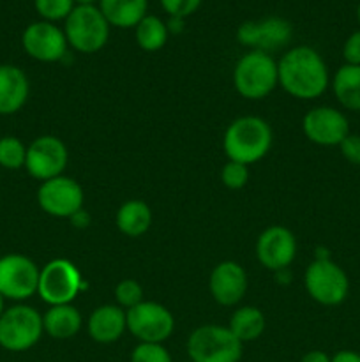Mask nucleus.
<instances>
[{
	"label": "nucleus",
	"mask_w": 360,
	"mask_h": 362,
	"mask_svg": "<svg viewBox=\"0 0 360 362\" xmlns=\"http://www.w3.org/2000/svg\"><path fill=\"white\" fill-rule=\"evenodd\" d=\"M279 83L296 99H316L327 90L328 69L316 49L296 46L281 57L277 64Z\"/></svg>",
	"instance_id": "1"
},
{
	"label": "nucleus",
	"mask_w": 360,
	"mask_h": 362,
	"mask_svg": "<svg viewBox=\"0 0 360 362\" xmlns=\"http://www.w3.org/2000/svg\"><path fill=\"white\" fill-rule=\"evenodd\" d=\"M222 147L229 161L249 166L268 154L272 147V129L260 117H240L226 129Z\"/></svg>",
	"instance_id": "2"
},
{
	"label": "nucleus",
	"mask_w": 360,
	"mask_h": 362,
	"mask_svg": "<svg viewBox=\"0 0 360 362\" xmlns=\"http://www.w3.org/2000/svg\"><path fill=\"white\" fill-rule=\"evenodd\" d=\"M277 62L268 53L253 52L242 57L233 69V85L246 99H263L277 87Z\"/></svg>",
	"instance_id": "3"
},
{
	"label": "nucleus",
	"mask_w": 360,
	"mask_h": 362,
	"mask_svg": "<svg viewBox=\"0 0 360 362\" xmlns=\"http://www.w3.org/2000/svg\"><path fill=\"white\" fill-rule=\"evenodd\" d=\"M187 354L191 362H239L242 343L228 327L201 325L187 339Z\"/></svg>",
	"instance_id": "4"
},
{
	"label": "nucleus",
	"mask_w": 360,
	"mask_h": 362,
	"mask_svg": "<svg viewBox=\"0 0 360 362\" xmlns=\"http://www.w3.org/2000/svg\"><path fill=\"white\" fill-rule=\"evenodd\" d=\"M67 42L81 53H95L108 42L109 23L95 6H76L66 18Z\"/></svg>",
	"instance_id": "5"
},
{
	"label": "nucleus",
	"mask_w": 360,
	"mask_h": 362,
	"mask_svg": "<svg viewBox=\"0 0 360 362\" xmlns=\"http://www.w3.org/2000/svg\"><path fill=\"white\" fill-rule=\"evenodd\" d=\"M304 283L307 293L323 306H337L349 292L348 276L328 255H318L316 260L307 267Z\"/></svg>",
	"instance_id": "6"
},
{
	"label": "nucleus",
	"mask_w": 360,
	"mask_h": 362,
	"mask_svg": "<svg viewBox=\"0 0 360 362\" xmlns=\"http://www.w3.org/2000/svg\"><path fill=\"white\" fill-rule=\"evenodd\" d=\"M42 317L30 306L18 304L0 317V346L9 352L30 350L41 339Z\"/></svg>",
	"instance_id": "7"
},
{
	"label": "nucleus",
	"mask_w": 360,
	"mask_h": 362,
	"mask_svg": "<svg viewBox=\"0 0 360 362\" xmlns=\"http://www.w3.org/2000/svg\"><path fill=\"white\" fill-rule=\"evenodd\" d=\"M83 286L80 271L73 262L55 258L41 269L37 293L49 306L71 304Z\"/></svg>",
	"instance_id": "8"
},
{
	"label": "nucleus",
	"mask_w": 360,
	"mask_h": 362,
	"mask_svg": "<svg viewBox=\"0 0 360 362\" xmlns=\"http://www.w3.org/2000/svg\"><path fill=\"white\" fill-rule=\"evenodd\" d=\"M127 331L140 343H162L172 336L175 320L168 308L159 303H140L126 311Z\"/></svg>",
	"instance_id": "9"
},
{
	"label": "nucleus",
	"mask_w": 360,
	"mask_h": 362,
	"mask_svg": "<svg viewBox=\"0 0 360 362\" xmlns=\"http://www.w3.org/2000/svg\"><path fill=\"white\" fill-rule=\"evenodd\" d=\"M41 271L23 255H6L0 258V296L4 299L25 300L37 293Z\"/></svg>",
	"instance_id": "10"
},
{
	"label": "nucleus",
	"mask_w": 360,
	"mask_h": 362,
	"mask_svg": "<svg viewBox=\"0 0 360 362\" xmlns=\"http://www.w3.org/2000/svg\"><path fill=\"white\" fill-rule=\"evenodd\" d=\"M69 161V152L60 138L46 134L39 136L27 147L25 168L34 179L49 180L62 175Z\"/></svg>",
	"instance_id": "11"
},
{
	"label": "nucleus",
	"mask_w": 360,
	"mask_h": 362,
	"mask_svg": "<svg viewBox=\"0 0 360 362\" xmlns=\"http://www.w3.org/2000/svg\"><path fill=\"white\" fill-rule=\"evenodd\" d=\"M37 202L46 214L71 219L83 209V189L74 179L60 175L41 184Z\"/></svg>",
	"instance_id": "12"
},
{
	"label": "nucleus",
	"mask_w": 360,
	"mask_h": 362,
	"mask_svg": "<svg viewBox=\"0 0 360 362\" xmlns=\"http://www.w3.org/2000/svg\"><path fill=\"white\" fill-rule=\"evenodd\" d=\"M292 34V25L275 16L263 21H246L236 30V37L244 46H249L253 52H263L268 55L270 52L288 45Z\"/></svg>",
	"instance_id": "13"
},
{
	"label": "nucleus",
	"mask_w": 360,
	"mask_h": 362,
	"mask_svg": "<svg viewBox=\"0 0 360 362\" xmlns=\"http://www.w3.org/2000/svg\"><path fill=\"white\" fill-rule=\"evenodd\" d=\"M302 129L307 140L321 147L341 145L349 134L348 119L339 110L330 106H318L306 113L302 120Z\"/></svg>",
	"instance_id": "14"
},
{
	"label": "nucleus",
	"mask_w": 360,
	"mask_h": 362,
	"mask_svg": "<svg viewBox=\"0 0 360 362\" xmlns=\"http://www.w3.org/2000/svg\"><path fill=\"white\" fill-rule=\"evenodd\" d=\"M296 239L284 226H268L256 243V257L265 269L281 272L295 260Z\"/></svg>",
	"instance_id": "15"
},
{
	"label": "nucleus",
	"mask_w": 360,
	"mask_h": 362,
	"mask_svg": "<svg viewBox=\"0 0 360 362\" xmlns=\"http://www.w3.org/2000/svg\"><path fill=\"white\" fill-rule=\"evenodd\" d=\"M23 48L32 59L39 62H56L64 59L67 49V37L52 21H35L23 32Z\"/></svg>",
	"instance_id": "16"
},
{
	"label": "nucleus",
	"mask_w": 360,
	"mask_h": 362,
	"mask_svg": "<svg viewBox=\"0 0 360 362\" xmlns=\"http://www.w3.org/2000/svg\"><path fill=\"white\" fill-rule=\"evenodd\" d=\"M210 292L221 306H235L247 292V274L236 262H221L210 274Z\"/></svg>",
	"instance_id": "17"
},
{
	"label": "nucleus",
	"mask_w": 360,
	"mask_h": 362,
	"mask_svg": "<svg viewBox=\"0 0 360 362\" xmlns=\"http://www.w3.org/2000/svg\"><path fill=\"white\" fill-rule=\"evenodd\" d=\"M87 329L95 343L109 345V343L119 341L127 329L126 311L120 306H113V304L99 306L97 310L92 311Z\"/></svg>",
	"instance_id": "18"
},
{
	"label": "nucleus",
	"mask_w": 360,
	"mask_h": 362,
	"mask_svg": "<svg viewBox=\"0 0 360 362\" xmlns=\"http://www.w3.org/2000/svg\"><path fill=\"white\" fill-rule=\"evenodd\" d=\"M28 78L20 67L0 66V115H13L28 99Z\"/></svg>",
	"instance_id": "19"
},
{
	"label": "nucleus",
	"mask_w": 360,
	"mask_h": 362,
	"mask_svg": "<svg viewBox=\"0 0 360 362\" xmlns=\"http://www.w3.org/2000/svg\"><path fill=\"white\" fill-rule=\"evenodd\" d=\"M99 9L109 25L131 28L147 16V0H99Z\"/></svg>",
	"instance_id": "20"
},
{
	"label": "nucleus",
	"mask_w": 360,
	"mask_h": 362,
	"mask_svg": "<svg viewBox=\"0 0 360 362\" xmlns=\"http://www.w3.org/2000/svg\"><path fill=\"white\" fill-rule=\"evenodd\" d=\"M42 327L52 338L69 339L76 336L81 329V315L71 304L52 306L42 317Z\"/></svg>",
	"instance_id": "21"
},
{
	"label": "nucleus",
	"mask_w": 360,
	"mask_h": 362,
	"mask_svg": "<svg viewBox=\"0 0 360 362\" xmlns=\"http://www.w3.org/2000/svg\"><path fill=\"white\" fill-rule=\"evenodd\" d=\"M152 225V211L145 202L129 200L116 212V228L127 237H141Z\"/></svg>",
	"instance_id": "22"
},
{
	"label": "nucleus",
	"mask_w": 360,
	"mask_h": 362,
	"mask_svg": "<svg viewBox=\"0 0 360 362\" xmlns=\"http://www.w3.org/2000/svg\"><path fill=\"white\" fill-rule=\"evenodd\" d=\"M332 88L337 101L352 112H360V66L344 64L335 73Z\"/></svg>",
	"instance_id": "23"
},
{
	"label": "nucleus",
	"mask_w": 360,
	"mask_h": 362,
	"mask_svg": "<svg viewBox=\"0 0 360 362\" xmlns=\"http://www.w3.org/2000/svg\"><path fill=\"white\" fill-rule=\"evenodd\" d=\"M267 327V320L261 310L254 306H244L236 310L229 318V331L240 343L254 341L260 338Z\"/></svg>",
	"instance_id": "24"
},
{
	"label": "nucleus",
	"mask_w": 360,
	"mask_h": 362,
	"mask_svg": "<svg viewBox=\"0 0 360 362\" xmlns=\"http://www.w3.org/2000/svg\"><path fill=\"white\" fill-rule=\"evenodd\" d=\"M168 27L157 16H145L136 25V42L145 52H157L168 41Z\"/></svg>",
	"instance_id": "25"
},
{
	"label": "nucleus",
	"mask_w": 360,
	"mask_h": 362,
	"mask_svg": "<svg viewBox=\"0 0 360 362\" xmlns=\"http://www.w3.org/2000/svg\"><path fill=\"white\" fill-rule=\"evenodd\" d=\"M27 147L16 136L0 138V166L7 170H18L25 166Z\"/></svg>",
	"instance_id": "26"
},
{
	"label": "nucleus",
	"mask_w": 360,
	"mask_h": 362,
	"mask_svg": "<svg viewBox=\"0 0 360 362\" xmlns=\"http://www.w3.org/2000/svg\"><path fill=\"white\" fill-rule=\"evenodd\" d=\"M34 4L39 16L44 18L46 21L66 20L76 7L74 0H35Z\"/></svg>",
	"instance_id": "27"
},
{
	"label": "nucleus",
	"mask_w": 360,
	"mask_h": 362,
	"mask_svg": "<svg viewBox=\"0 0 360 362\" xmlns=\"http://www.w3.org/2000/svg\"><path fill=\"white\" fill-rule=\"evenodd\" d=\"M115 299L119 306L122 310L126 308L127 311L131 308L138 306L140 303H143V288L134 279H122L115 288Z\"/></svg>",
	"instance_id": "28"
},
{
	"label": "nucleus",
	"mask_w": 360,
	"mask_h": 362,
	"mask_svg": "<svg viewBox=\"0 0 360 362\" xmlns=\"http://www.w3.org/2000/svg\"><path fill=\"white\" fill-rule=\"evenodd\" d=\"M221 180L228 189H242L249 182V166L228 161L221 170Z\"/></svg>",
	"instance_id": "29"
},
{
	"label": "nucleus",
	"mask_w": 360,
	"mask_h": 362,
	"mask_svg": "<svg viewBox=\"0 0 360 362\" xmlns=\"http://www.w3.org/2000/svg\"><path fill=\"white\" fill-rule=\"evenodd\" d=\"M131 362H173L162 343H140L131 354Z\"/></svg>",
	"instance_id": "30"
},
{
	"label": "nucleus",
	"mask_w": 360,
	"mask_h": 362,
	"mask_svg": "<svg viewBox=\"0 0 360 362\" xmlns=\"http://www.w3.org/2000/svg\"><path fill=\"white\" fill-rule=\"evenodd\" d=\"M201 0H161V6L169 18H186L200 7Z\"/></svg>",
	"instance_id": "31"
},
{
	"label": "nucleus",
	"mask_w": 360,
	"mask_h": 362,
	"mask_svg": "<svg viewBox=\"0 0 360 362\" xmlns=\"http://www.w3.org/2000/svg\"><path fill=\"white\" fill-rule=\"evenodd\" d=\"M341 154L346 161L352 165H360V136L359 134H348L339 145Z\"/></svg>",
	"instance_id": "32"
},
{
	"label": "nucleus",
	"mask_w": 360,
	"mask_h": 362,
	"mask_svg": "<svg viewBox=\"0 0 360 362\" xmlns=\"http://www.w3.org/2000/svg\"><path fill=\"white\" fill-rule=\"evenodd\" d=\"M342 57L349 66H360V30L353 32L342 46Z\"/></svg>",
	"instance_id": "33"
},
{
	"label": "nucleus",
	"mask_w": 360,
	"mask_h": 362,
	"mask_svg": "<svg viewBox=\"0 0 360 362\" xmlns=\"http://www.w3.org/2000/svg\"><path fill=\"white\" fill-rule=\"evenodd\" d=\"M332 362H360V354L352 352V350H342L332 357Z\"/></svg>",
	"instance_id": "34"
},
{
	"label": "nucleus",
	"mask_w": 360,
	"mask_h": 362,
	"mask_svg": "<svg viewBox=\"0 0 360 362\" xmlns=\"http://www.w3.org/2000/svg\"><path fill=\"white\" fill-rule=\"evenodd\" d=\"M300 362H332L330 357L325 352H320V350H313V352L306 354Z\"/></svg>",
	"instance_id": "35"
},
{
	"label": "nucleus",
	"mask_w": 360,
	"mask_h": 362,
	"mask_svg": "<svg viewBox=\"0 0 360 362\" xmlns=\"http://www.w3.org/2000/svg\"><path fill=\"white\" fill-rule=\"evenodd\" d=\"M71 221H73L74 226H78V228H85V226L88 225V221H90V216H88L87 212H85L83 209H81L80 212H76V214H74L73 218H71Z\"/></svg>",
	"instance_id": "36"
},
{
	"label": "nucleus",
	"mask_w": 360,
	"mask_h": 362,
	"mask_svg": "<svg viewBox=\"0 0 360 362\" xmlns=\"http://www.w3.org/2000/svg\"><path fill=\"white\" fill-rule=\"evenodd\" d=\"M166 27H168V32H180L182 30V27H184V20L182 18H169V23L166 25Z\"/></svg>",
	"instance_id": "37"
},
{
	"label": "nucleus",
	"mask_w": 360,
	"mask_h": 362,
	"mask_svg": "<svg viewBox=\"0 0 360 362\" xmlns=\"http://www.w3.org/2000/svg\"><path fill=\"white\" fill-rule=\"evenodd\" d=\"M74 2H76L78 6H94L95 0H74Z\"/></svg>",
	"instance_id": "38"
},
{
	"label": "nucleus",
	"mask_w": 360,
	"mask_h": 362,
	"mask_svg": "<svg viewBox=\"0 0 360 362\" xmlns=\"http://www.w3.org/2000/svg\"><path fill=\"white\" fill-rule=\"evenodd\" d=\"M2 313H4V297L0 296V317H2Z\"/></svg>",
	"instance_id": "39"
},
{
	"label": "nucleus",
	"mask_w": 360,
	"mask_h": 362,
	"mask_svg": "<svg viewBox=\"0 0 360 362\" xmlns=\"http://www.w3.org/2000/svg\"><path fill=\"white\" fill-rule=\"evenodd\" d=\"M356 18H359V23H360V4H359V9H356Z\"/></svg>",
	"instance_id": "40"
},
{
	"label": "nucleus",
	"mask_w": 360,
	"mask_h": 362,
	"mask_svg": "<svg viewBox=\"0 0 360 362\" xmlns=\"http://www.w3.org/2000/svg\"><path fill=\"white\" fill-rule=\"evenodd\" d=\"M187 362H191V361H187Z\"/></svg>",
	"instance_id": "41"
}]
</instances>
